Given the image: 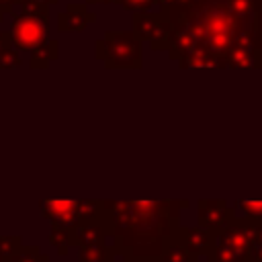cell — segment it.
Listing matches in <instances>:
<instances>
[{"label": "cell", "mask_w": 262, "mask_h": 262, "mask_svg": "<svg viewBox=\"0 0 262 262\" xmlns=\"http://www.w3.org/2000/svg\"><path fill=\"white\" fill-rule=\"evenodd\" d=\"M188 201H102V223L115 254L125 262H160L166 239L178 227Z\"/></svg>", "instance_id": "1"}, {"label": "cell", "mask_w": 262, "mask_h": 262, "mask_svg": "<svg viewBox=\"0 0 262 262\" xmlns=\"http://www.w3.org/2000/svg\"><path fill=\"white\" fill-rule=\"evenodd\" d=\"M160 12L168 20L170 31L186 33L194 41V49L215 57L217 68H225V57L235 37L250 31L254 20L262 16V10L254 16H239L229 8L227 0H190L182 6H162Z\"/></svg>", "instance_id": "2"}, {"label": "cell", "mask_w": 262, "mask_h": 262, "mask_svg": "<svg viewBox=\"0 0 262 262\" xmlns=\"http://www.w3.org/2000/svg\"><path fill=\"white\" fill-rule=\"evenodd\" d=\"M96 57L111 70H139L141 39L133 31H106L96 41Z\"/></svg>", "instance_id": "3"}, {"label": "cell", "mask_w": 262, "mask_h": 262, "mask_svg": "<svg viewBox=\"0 0 262 262\" xmlns=\"http://www.w3.org/2000/svg\"><path fill=\"white\" fill-rule=\"evenodd\" d=\"M39 211L51 225L72 231L74 227L96 221L102 217V201H74V199H43L39 201Z\"/></svg>", "instance_id": "4"}, {"label": "cell", "mask_w": 262, "mask_h": 262, "mask_svg": "<svg viewBox=\"0 0 262 262\" xmlns=\"http://www.w3.org/2000/svg\"><path fill=\"white\" fill-rule=\"evenodd\" d=\"M250 219L233 217L227 225L215 231L213 252L207 262H244L250 258Z\"/></svg>", "instance_id": "5"}, {"label": "cell", "mask_w": 262, "mask_h": 262, "mask_svg": "<svg viewBox=\"0 0 262 262\" xmlns=\"http://www.w3.org/2000/svg\"><path fill=\"white\" fill-rule=\"evenodd\" d=\"M49 31V10L43 4H23V12L14 18L10 41L16 49H35L45 43Z\"/></svg>", "instance_id": "6"}, {"label": "cell", "mask_w": 262, "mask_h": 262, "mask_svg": "<svg viewBox=\"0 0 262 262\" xmlns=\"http://www.w3.org/2000/svg\"><path fill=\"white\" fill-rule=\"evenodd\" d=\"M141 41H147L154 51H166L168 49V35L170 27L164 14L158 12H133V29H131Z\"/></svg>", "instance_id": "7"}, {"label": "cell", "mask_w": 262, "mask_h": 262, "mask_svg": "<svg viewBox=\"0 0 262 262\" xmlns=\"http://www.w3.org/2000/svg\"><path fill=\"white\" fill-rule=\"evenodd\" d=\"M235 217L233 205H227L223 199H201L196 203V221L213 231L221 229Z\"/></svg>", "instance_id": "8"}, {"label": "cell", "mask_w": 262, "mask_h": 262, "mask_svg": "<svg viewBox=\"0 0 262 262\" xmlns=\"http://www.w3.org/2000/svg\"><path fill=\"white\" fill-rule=\"evenodd\" d=\"M174 235L192 252V254H207V258L213 252V244H215V231L205 227V225H194V227H186L180 225L174 229Z\"/></svg>", "instance_id": "9"}, {"label": "cell", "mask_w": 262, "mask_h": 262, "mask_svg": "<svg viewBox=\"0 0 262 262\" xmlns=\"http://www.w3.org/2000/svg\"><path fill=\"white\" fill-rule=\"evenodd\" d=\"M94 12H90L86 8V4L80 2H70L68 8L63 12H59L57 16V29L61 33H72V31H84L92 20H94Z\"/></svg>", "instance_id": "10"}, {"label": "cell", "mask_w": 262, "mask_h": 262, "mask_svg": "<svg viewBox=\"0 0 262 262\" xmlns=\"http://www.w3.org/2000/svg\"><path fill=\"white\" fill-rule=\"evenodd\" d=\"M160 262H199V254H192L174 233L166 239Z\"/></svg>", "instance_id": "11"}, {"label": "cell", "mask_w": 262, "mask_h": 262, "mask_svg": "<svg viewBox=\"0 0 262 262\" xmlns=\"http://www.w3.org/2000/svg\"><path fill=\"white\" fill-rule=\"evenodd\" d=\"M78 262H115V250L106 246L104 242H92L78 246Z\"/></svg>", "instance_id": "12"}, {"label": "cell", "mask_w": 262, "mask_h": 262, "mask_svg": "<svg viewBox=\"0 0 262 262\" xmlns=\"http://www.w3.org/2000/svg\"><path fill=\"white\" fill-rule=\"evenodd\" d=\"M57 43L55 41H51V39H47L45 43H41V45H37L35 49H31V61H29V66L33 68V70H43V68H47L53 59H57Z\"/></svg>", "instance_id": "13"}, {"label": "cell", "mask_w": 262, "mask_h": 262, "mask_svg": "<svg viewBox=\"0 0 262 262\" xmlns=\"http://www.w3.org/2000/svg\"><path fill=\"white\" fill-rule=\"evenodd\" d=\"M8 262H49V258L45 254H41V250L37 246L18 244L16 250L12 252V256L8 258Z\"/></svg>", "instance_id": "14"}, {"label": "cell", "mask_w": 262, "mask_h": 262, "mask_svg": "<svg viewBox=\"0 0 262 262\" xmlns=\"http://www.w3.org/2000/svg\"><path fill=\"white\" fill-rule=\"evenodd\" d=\"M235 215L244 219H262V201H242L237 199L233 203Z\"/></svg>", "instance_id": "15"}, {"label": "cell", "mask_w": 262, "mask_h": 262, "mask_svg": "<svg viewBox=\"0 0 262 262\" xmlns=\"http://www.w3.org/2000/svg\"><path fill=\"white\" fill-rule=\"evenodd\" d=\"M250 256L258 262H262V221L250 219Z\"/></svg>", "instance_id": "16"}, {"label": "cell", "mask_w": 262, "mask_h": 262, "mask_svg": "<svg viewBox=\"0 0 262 262\" xmlns=\"http://www.w3.org/2000/svg\"><path fill=\"white\" fill-rule=\"evenodd\" d=\"M117 4H121L131 12H147L156 6V0H119Z\"/></svg>", "instance_id": "17"}, {"label": "cell", "mask_w": 262, "mask_h": 262, "mask_svg": "<svg viewBox=\"0 0 262 262\" xmlns=\"http://www.w3.org/2000/svg\"><path fill=\"white\" fill-rule=\"evenodd\" d=\"M23 61L18 57L16 51H12L10 47L0 49V70H8V68H18Z\"/></svg>", "instance_id": "18"}, {"label": "cell", "mask_w": 262, "mask_h": 262, "mask_svg": "<svg viewBox=\"0 0 262 262\" xmlns=\"http://www.w3.org/2000/svg\"><path fill=\"white\" fill-rule=\"evenodd\" d=\"M12 41H10V33L8 31H0V49H6L10 47Z\"/></svg>", "instance_id": "19"}, {"label": "cell", "mask_w": 262, "mask_h": 262, "mask_svg": "<svg viewBox=\"0 0 262 262\" xmlns=\"http://www.w3.org/2000/svg\"><path fill=\"white\" fill-rule=\"evenodd\" d=\"M16 2H18V0H0V12H2V14H4V12H10Z\"/></svg>", "instance_id": "20"}, {"label": "cell", "mask_w": 262, "mask_h": 262, "mask_svg": "<svg viewBox=\"0 0 262 262\" xmlns=\"http://www.w3.org/2000/svg\"><path fill=\"white\" fill-rule=\"evenodd\" d=\"M88 4H113V2H119V0H86Z\"/></svg>", "instance_id": "21"}, {"label": "cell", "mask_w": 262, "mask_h": 262, "mask_svg": "<svg viewBox=\"0 0 262 262\" xmlns=\"http://www.w3.org/2000/svg\"><path fill=\"white\" fill-rule=\"evenodd\" d=\"M244 262H258V260H254V258H252V256H250V258H246V260H244Z\"/></svg>", "instance_id": "22"}, {"label": "cell", "mask_w": 262, "mask_h": 262, "mask_svg": "<svg viewBox=\"0 0 262 262\" xmlns=\"http://www.w3.org/2000/svg\"><path fill=\"white\" fill-rule=\"evenodd\" d=\"M0 262H6V260H2V258H0Z\"/></svg>", "instance_id": "23"}, {"label": "cell", "mask_w": 262, "mask_h": 262, "mask_svg": "<svg viewBox=\"0 0 262 262\" xmlns=\"http://www.w3.org/2000/svg\"><path fill=\"white\" fill-rule=\"evenodd\" d=\"M260 221H262V219H260Z\"/></svg>", "instance_id": "24"}]
</instances>
